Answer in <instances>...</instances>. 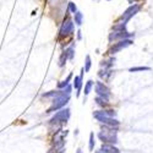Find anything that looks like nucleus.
I'll return each instance as SVG.
<instances>
[{
	"label": "nucleus",
	"mask_w": 153,
	"mask_h": 153,
	"mask_svg": "<svg viewBox=\"0 0 153 153\" xmlns=\"http://www.w3.org/2000/svg\"><path fill=\"white\" fill-rule=\"evenodd\" d=\"M98 138L103 143H110V145L118 143V127L104 125L102 131L98 132Z\"/></svg>",
	"instance_id": "nucleus-1"
},
{
	"label": "nucleus",
	"mask_w": 153,
	"mask_h": 153,
	"mask_svg": "<svg viewBox=\"0 0 153 153\" xmlns=\"http://www.w3.org/2000/svg\"><path fill=\"white\" fill-rule=\"evenodd\" d=\"M93 118L99 121L100 124L107 125V126H113V127H118L120 125V121L114 118V117H109L104 110H96L93 111Z\"/></svg>",
	"instance_id": "nucleus-2"
},
{
	"label": "nucleus",
	"mask_w": 153,
	"mask_h": 153,
	"mask_svg": "<svg viewBox=\"0 0 153 153\" xmlns=\"http://www.w3.org/2000/svg\"><path fill=\"white\" fill-rule=\"evenodd\" d=\"M70 119V109L69 108H61L58 113H55V115L49 120V125H56L60 126L62 124L68 123V120Z\"/></svg>",
	"instance_id": "nucleus-3"
},
{
	"label": "nucleus",
	"mask_w": 153,
	"mask_h": 153,
	"mask_svg": "<svg viewBox=\"0 0 153 153\" xmlns=\"http://www.w3.org/2000/svg\"><path fill=\"white\" fill-rule=\"evenodd\" d=\"M70 100V94H60L58 97H55L52 102V105H50V108L47 110V113H53V111H58L60 110L61 108H64Z\"/></svg>",
	"instance_id": "nucleus-4"
},
{
	"label": "nucleus",
	"mask_w": 153,
	"mask_h": 153,
	"mask_svg": "<svg viewBox=\"0 0 153 153\" xmlns=\"http://www.w3.org/2000/svg\"><path fill=\"white\" fill-rule=\"evenodd\" d=\"M131 44H134V41L131 39V38H125V39L117 41V42L111 43L110 48L108 49V54H109V55H114V54H117V53L121 52L123 49H125V48H127V47H130Z\"/></svg>",
	"instance_id": "nucleus-5"
},
{
	"label": "nucleus",
	"mask_w": 153,
	"mask_h": 153,
	"mask_svg": "<svg viewBox=\"0 0 153 153\" xmlns=\"http://www.w3.org/2000/svg\"><path fill=\"white\" fill-rule=\"evenodd\" d=\"M74 30H75L74 21L71 19L66 17L65 20L62 21L61 26H60V30H59V39H61V38H68V37L72 36Z\"/></svg>",
	"instance_id": "nucleus-6"
},
{
	"label": "nucleus",
	"mask_w": 153,
	"mask_h": 153,
	"mask_svg": "<svg viewBox=\"0 0 153 153\" xmlns=\"http://www.w3.org/2000/svg\"><path fill=\"white\" fill-rule=\"evenodd\" d=\"M140 10H141V5H138V4L130 5L129 7H127V9L124 11V14L120 16V19H119L120 23H125V25H126V22L130 21V19H132Z\"/></svg>",
	"instance_id": "nucleus-7"
},
{
	"label": "nucleus",
	"mask_w": 153,
	"mask_h": 153,
	"mask_svg": "<svg viewBox=\"0 0 153 153\" xmlns=\"http://www.w3.org/2000/svg\"><path fill=\"white\" fill-rule=\"evenodd\" d=\"M134 37V33L127 32L126 30H113V32L109 33L108 39L110 43H114L120 39H125V38H131Z\"/></svg>",
	"instance_id": "nucleus-8"
},
{
	"label": "nucleus",
	"mask_w": 153,
	"mask_h": 153,
	"mask_svg": "<svg viewBox=\"0 0 153 153\" xmlns=\"http://www.w3.org/2000/svg\"><path fill=\"white\" fill-rule=\"evenodd\" d=\"M94 91H96L97 96L104 98V99H107V100H109V98H110V96H111L109 87H108L104 82H102V81H97V82H96Z\"/></svg>",
	"instance_id": "nucleus-9"
},
{
	"label": "nucleus",
	"mask_w": 153,
	"mask_h": 153,
	"mask_svg": "<svg viewBox=\"0 0 153 153\" xmlns=\"http://www.w3.org/2000/svg\"><path fill=\"white\" fill-rule=\"evenodd\" d=\"M83 74H85V69L82 68V70H81V74L79 75V76H75V80H74V88L77 92H76V96H80V93H81V87H82V79H83Z\"/></svg>",
	"instance_id": "nucleus-10"
},
{
	"label": "nucleus",
	"mask_w": 153,
	"mask_h": 153,
	"mask_svg": "<svg viewBox=\"0 0 153 153\" xmlns=\"http://www.w3.org/2000/svg\"><path fill=\"white\" fill-rule=\"evenodd\" d=\"M97 153H120V151H119V148H117L114 145L103 143V146L100 147V149Z\"/></svg>",
	"instance_id": "nucleus-11"
},
{
	"label": "nucleus",
	"mask_w": 153,
	"mask_h": 153,
	"mask_svg": "<svg viewBox=\"0 0 153 153\" xmlns=\"http://www.w3.org/2000/svg\"><path fill=\"white\" fill-rule=\"evenodd\" d=\"M74 21H75V25H77V26H81L82 22H83V14L80 11L75 12L74 14Z\"/></svg>",
	"instance_id": "nucleus-12"
},
{
	"label": "nucleus",
	"mask_w": 153,
	"mask_h": 153,
	"mask_svg": "<svg viewBox=\"0 0 153 153\" xmlns=\"http://www.w3.org/2000/svg\"><path fill=\"white\" fill-rule=\"evenodd\" d=\"M71 79H72V74H69V76H68V77H66L65 80L58 83V88H59V90H64V88H65V87H68V86L70 85Z\"/></svg>",
	"instance_id": "nucleus-13"
},
{
	"label": "nucleus",
	"mask_w": 153,
	"mask_h": 153,
	"mask_svg": "<svg viewBox=\"0 0 153 153\" xmlns=\"http://www.w3.org/2000/svg\"><path fill=\"white\" fill-rule=\"evenodd\" d=\"M114 62H115V58H110L108 60H103V61H102L100 62V66L104 68V69H110L114 65Z\"/></svg>",
	"instance_id": "nucleus-14"
},
{
	"label": "nucleus",
	"mask_w": 153,
	"mask_h": 153,
	"mask_svg": "<svg viewBox=\"0 0 153 153\" xmlns=\"http://www.w3.org/2000/svg\"><path fill=\"white\" fill-rule=\"evenodd\" d=\"M68 60H69V55H68L66 50H65V52H62V53H61V55H60V58H59V66L62 68V66L66 64Z\"/></svg>",
	"instance_id": "nucleus-15"
},
{
	"label": "nucleus",
	"mask_w": 153,
	"mask_h": 153,
	"mask_svg": "<svg viewBox=\"0 0 153 153\" xmlns=\"http://www.w3.org/2000/svg\"><path fill=\"white\" fill-rule=\"evenodd\" d=\"M92 87H93V81L92 80H88L86 83H85V88H83V94L85 96H88L92 90Z\"/></svg>",
	"instance_id": "nucleus-16"
},
{
	"label": "nucleus",
	"mask_w": 153,
	"mask_h": 153,
	"mask_svg": "<svg viewBox=\"0 0 153 153\" xmlns=\"http://www.w3.org/2000/svg\"><path fill=\"white\" fill-rule=\"evenodd\" d=\"M130 72H141V71H151L149 66H135V68H130L129 69Z\"/></svg>",
	"instance_id": "nucleus-17"
},
{
	"label": "nucleus",
	"mask_w": 153,
	"mask_h": 153,
	"mask_svg": "<svg viewBox=\"0 0 153 153\" xmlns=\"http://www.w3.org/2000/svg\"><path fill=\"white\" fill-rule=\"evenodd\" d=\"M91 66H92V60H91V56L90 55H86V60H85V72H88L91 70Z\"/></svg>",
	"instance_id": "nucleus-18"
},
{
	"label": "nucleus",
	"mask_w": 153,
	"mask_h": 153,
	"mask_svg": "<svg viewBox=\"0 0 153 153\" xmlns=\"http://www.w3.org/2000/svg\"><path fill=\"white\" fill-rule=\"evenodd\" d=\"M94 102L98 104V105H102V107H107L108 105V102L109 100H107V99H104V98H102V97H99V96H97V98L94 99Z\"/></svg>",
	"instance_id": "nucleus-19"
},
{
	"label": "nucleus",
	"mask_w": 153,
	"mask_h": 153,
	"mask_svg": "<svg viewBox=\"0 0 153 153\" xmlns=\"http://www.w3.org/2000/svg\"><path fill=\"white\" fill-rule=\"evenodd\" d=\"M66 53L69 55V60H72L75 56V44H71L68 49H66Z\"/></svg>",
	"instance_id": "nucleus-20"
},
{
	"label": "nucleus",
	"mask_w": 153,
	"mask_h": 153,
	"mask_svg": "<svg viewBox=\"0 0 153 153\" xmlns=\"http://www.w3.org/2000/svg\"><path fill=\"white\" fill-rule=\"evenodd\" d=\"M94 145H96L94 134L91 132V134H90V143H88V148H90V151H93V149H94Z\"/></svg>",
	"instance_id": "nucleus-21"
},
{
	"label": "nucleus",
	"mask_w": 153,
	"mask_h": 153,
	"mask_svg": "<svg viewBox=\"0 0 153 153\" xmlns=\"http://www.w3.org/2000/svg\"><path fill=\"white\" fill-rule=\"evenodd\" d=\"M69 11H70V12H72V14H75V12H77V6H76V4H75V3H72V1H70V3H69Z\"/></svg>",
	"instance_id": "nucleus-22"
},
{
	"label": "nucleus",
	"mask_w": 153,
	"mask_h": 153,
	"mask_svg": "<svg viewBox=\"0 0 153 153\" xmlns=\"http://www.w3.org/2000/svg\"><path fill=\"white\" fill-rule=\"evenodd\" d=\"M82 38V34H81V31H77V39H81Z\"/></svg>",
	"instance_id": "nucleus-23"
},
{
	"label": "nucleus",
	"mask_w": 153,
	"mask_h": 153,
	"mask_svg": "<svg viewBox=\"0 0 153 153\" xmlns=\"http://www.w3.org/2000/svg\"><path fill=\"white\" fill-rule=\"evenodd\" d=\"M76 153H83V152H82V149H81V148H79L77 151H76Z\"/></svg>",
	"instance_id": "nucleus-24"
},
{
	"label": "nucleus",
	"mask_w": 153,
	"mask_h": 153,
	"mask_svg": "<svg viewBox=\"0 0 153 153\" xmlns=\"http://www.w3.org/2000/svg\"><path fill=\"white\" fill-rule=\"evenodd\" d=\"M129 1H130V3H132V0H129ZM134 1H137V0H134Z\"/></svg>",
	"instance_id": "nucleus-25"
},
{
	"label": "nucleus",
	"mask_w": 153,
	"mask_h": 153,
	"mask_svg": "<svg viewBox=\"0 0 153 153\" xmlns=\"http://www.w3.org/2000/svg\"><path fill=\"white\" fill-rule=\"evenodd\" d=\"M108 1H110V0H108Z\"/></svg>",
	"instance_id": "nucleus-26"
}]
</instances>
